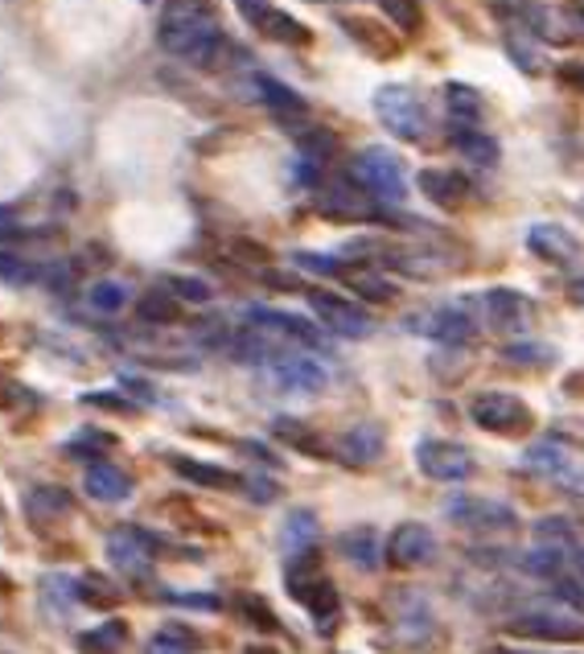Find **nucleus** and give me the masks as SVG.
Instances as JSON below:
<instances>
[{
	"label": "nucleus",
	"mask_w": 584,
	"mask_h": 654,
	"mask_svg": "<svg viewBox=\"0 0 584 654\" xmlns=\"http://www.w3.org/2000/svg\"><path fill=\"white\" fill-rule=\"evenodd\" d=\"M243 613H248V617H251V622H255V625H260V630H280L277 613L268 610V605H263L260 596H251V593L243 596Z\"/></svg>",
	"instance_id": "nucleus-46"
},
{
	"label": "nucleus",
	"mask_w": 584,
	"mask_h": 654,
	"mask_svg": "<svg viewBox=\"0 0 584 654\" xmlns=\"http://www.w3.org/2000/svg\"><path fill=\"white\" fill-rule=\"evenodd\" d=\"M346 169H351L354 181L379 206H399L408 198V169H404V160L395 157L392 148L383 145L363 148V153H354Z\"/></svg>",
	"instance_id": "nucleus-2"
},
{
	"label": "nucleus",
	"mask_w": 584,
	"mask_h": 654,
	"mask_svg": "<svg viewBox=\"0 0 584 654\" xmlns=\"http://www.w3.org/2000/svg\"><path fill=\"white\" fill-rule=\"evenodd\" d=\"M169 605H186V610H222L219 593H165Z\"/></svg>",
	"instance_id": "nucleus-45"
},
{
	"label": "nucleus",
	"mask_w": 584,
	"mask_h": 654,
	"mask_svg": "<svg viewBox=\"0 0 584 654\" xmlns=\"http://www.w3.org/2000/svg\"><path fill=\"white\" fill-rule=\"evenodd\" d=\"M234 9L248 17V21H255V25H263V21L272 17V4H268V0H234Z\"/></svg>",
	"instance_id": "nucleus-48"
},
{
	"label": "nucleus",
	"mask_w": 584,
	"mask_h": 654,
	"mask_svg": "<svg viewBox=\"0 0 584 654\" xmlns=\"http://www.w3.org/2000/svg\"><path fill=\"white\" fill-rule=\"evenodd\" d=\"M445 515L457 527H469V531H502V527L519 523L511 502H498V498H482V495H453L445 502Z\"/></svg>",
	"instance_id": "nucleus-9"
},
{
	"label": "nucleus",
	"mask_w": 584,
	"mask_h": 654,
	"mask_svg": "<svg viewBox=\"0 0 584 654\" xmlns=\"http://www.w3.org/2000/svg\"><path fill=\"white\" fill-rule=\"evenodd\" d=\"M416 181H420L424 198L432 206H440V210H457L469 198V186L457 174H449V169H420Z\"/></svg>",
	"instance_id": "nucleus-20"
},
{
	"label": "nucleus",
	"mask_w": 584,
	"mask_h": 654,
	"mask_svg": "<svg viewBox=\"0 0 584 654\" xmlns=\"http://www.w3.org/2000/svg\"><path fill=\"white\" fill-rule=\"evenodd\" d=\"M469 421L486 428V433L511 436V433H526L531 428V407L519 399L514 392H482L469 399Z\"/></svg>",
	"instance_id": "nucleus-6"
},
{
	"label": "nucleus",
	"mask_w": 584,
	"mask_h": 654,
	"mask_svg": "<svg viewBox=\"0 0 584 654\" xmlns=\"http://www.w3.org/2000/svg\"><path fill=\"white\" fill-rule=\"evenodd\" d=\"M560 79L572 83L576 91H584V62H564V66H560Z\"/></svg>",
	"instance_id": "nucleus-51"
},
{
	"label": "nucleus",
	"mask_w": 584,
	"mask_h": 654,
	"mask_svg": "<svg viewBox=\"0 0 584 654\" xmlns=\"http://www.w3.org/2000/svg\"><path fill=\"white\" fill-rule=\"evenodd\" d=\"M482 305L490 325H498V330H519L531 318V301L519 289H490L482 297Z\"/></svg>",
	"instance_id": "nucleus-18"
},
{
	"label": "nucleus",
	"mask_w": 584,
	"mask_h": 654,
	"mask_svg": "<svg viewBox=\"0 0 584 654\" xmlns=\"http://www.w3.org/2000/svg\"><path fill=\"white\" fill-rule=\"evenodd\" d=\"M337 453H342V461H351V466H371V461H379L383 428L379 424H354L351 433L337 440Z\"/></svg>",
	"instance_id": "nucleus-21"
},
{
	"label": "nucleus",
	"mask_w": 584,
	"mask_h": 654,
	"mask_svg": "<svg viewBox=\"0 0 584 654\" xmlns=\"http://www.w3.org/2000/svg\"><path fill=\"white\" fill-rule=\"evenodd\" d=\"M157 42H161L165 54L210 71L222 54L219 17L210 13L206 0H169V9L161 13V25H157Z\"/></svg>",
	"instance_id": "nucleus-1"
},
{
	"label": "nucleus",
	"mask_w": 584,
	"mask_h": 654,
	"mask_svg": "<svg viewBox=\"0 0 584 654\" xmlns=\"http://www.w3.org/2000/svg\"><path fill=\"white\" fill-rule=\"evenodd\" d=\"M45 268L42 263H30V260H4L0 256V280H9V284H42Z\"/></svg>",
	"instance_id": "nucleus-36"
},
{
	"label": "nucleus",
	"mask_w": 584,
	"mask_h": 654,
	"mask_svg": "<svg viewBox=\"0 0 584 654\" xmlns=\"http://www.w3.org/2000/svg\"><path fill=\"white\" fill-rule=\"evenodd\" d=\"M576 568L584 572V548H576Z\"/></svg>",
	"instance_id": "nucleus-56"
},
{
	"label": "nucleus",
	"mask_w": 584,
	"mask_h": 654,
	"mask_svg": "<svg viewBox=\"0 0 584 654\" xmlns=\"http://www.w3.org/2000/svg\"><path fill=\"white\" fill-rule=\"evenodd\" d=\"M342 556L351 560L358 572H375L379 568V556H387V548H379V531L375 527H351L346 536L337 539Z\"/></svg>",
	"instance_id": "nucleus-22"
},
{
	"label": "nucleus",
	"mask_w": 584,
	"mask_h": 654,
	"mask_svg": "<svg viewBox=\"0 0 584 654\" xmlns=\"http://www.w3.org/2000/svg\"><path fill=\"white\" fill-rule=\"evenodd\" d=\"M169 466H174L177 478L194 481V486H206V490H231V486H239V478H234L231 469L198 461V457H169Z\"/></svg>",
	"instance_id": "nucleus-25"
},
{
	"label": "nucleus",
	"mask_w": 584,
	"mask_h": 654,
	"mask_svg": "<svg viewBox=\"0 0 584 654\" xmlns=\"http://www.w3.org/2000/svg\"><path fill=\"white\" fill-rule=\"evenodd\" d=\"M309 309H313V318H322L342 338H366L375 330V318L358 301H346V297H334V292H309Z\"/></svg>",
	"instance_id": "nucleus-10"
},
{
	"label": "nucleus",
	"mask_w": 584,
	"mask_h": 654,
	"mask_svg": "<svg viewBox=\"0 0 584 654\" xmlns=\"http://www.w3.org/2000/svg\"><path fill=\"white\" fill-rule=\"evenodd\" d=\"M153 539L140 531V527H119V531H112L107 536V560H112V568L116 572H124V577H145L148 568H153Z\"/></svg>",
	"instance_id": "nucleus-11"
},
{
	"label": "nucleus",
	"mask_w": 584,
	"mask_h": 654,
	"mask_svg": "<svg viewBox=\"0 0 584 654\" xmlns=\"http://www.w3.org/2000/svg\"><path fill=\"white\" fill-rule=\"evenodd\" d=\"M148 654H181V651H174V646H165V642H148Z\"/></svg>",
	"instance_id": "nucleus-54"
},
{
	"label": "nucleus",
	"mask_w": 584,
	"mask_h": 654,
	"mask_svg": "<svg viewBox=\"0 0 584 654\" xmlns=\"http://www.w3.org/2000/svg\"><path fill=\"white\" fill-rule=\"evenodd\" d=\"M453 145L461 157L473 160V165H482V169H494L498 165V141L486 136L482 128H453Z\"/></svg>",
	"instance_id": "nucleus-28"
},
{
	"label": "nucleus",
	"mask_w": 584,
	"mask_h": 654,
	"mask_svg": "<svg viewBox=\"0 0 584 654\" xmlns=\"http://www.w3.org/2000/svg\"><path fill=\"white\" fill-rule=\"evenodd\" d=\"M272 433L280 436V440H289V445H296V449L313 453L317 449V440H309V428L301 421H289V416H280L277 424H272Z\"/></svg>",
	"instance_id": "nucleus-42"
},
{
	"label": "nucleus",
	"mask_w": 584,
	"mask_h": 654,
	"mask_svg": "<svg viewBox=\"0 0 584 654\" xmlns=\"http://www.w3.org/2000/svg\"><path fill=\"white\" fill-rule=\"evenodd\" d=\"M511 634H523V639H540V642H572L584 634V625L569 613H555V610H526L519 617H511L507 625Z\"/></svg>",
	"instance_id": "nucleus-13"
},
{
	"label": "nucleus",
	"mask_w": 584,
	"mask_h": 654,
	"mask_svg": "<svg viewBox=\"0 0 584 654\" xmlns=\"http://www.w3.org/2000/svg\"><path fill=\"white\" fill-rule=\"evenodd\" d=\"M124 642H128V622L107 617V622L91 625V630H83V634H79V651H83V654H116Z\"/></svg>",
	"instance_id": "nucleus-26"
},
{
	"label": "nucleus",
	"mask_w": 584,
	"mask_h": 654,
	"mask_svg": "<svg viewBox=\"0 0 584 654\" xmlns=\"http://www.w3.org/2000/svg\"><path fill=\"white\" fill-rule=\"evenodd\" d=\"M107 449H116V436L100 433V428H83V433H74L71 440H66V453H71V457H87V461L103 457Z\"/></svg>",
	"instance_id": "nucleus-32"
},
{
	"label": "nucleus",
	"mask_w": 584,
	"mask_h": 654,
	"mask_svg": "<svg viewBox=\"0 0 584 654\" xmlns=\"http://www.w3.org/2000/svg\"><path fill=\"white\" fill-rule=\"evenodd\" d=\"M416 330L440 342V346H466L473 338V318L466 313V305H437L432 313H424L416 321Z\"/></svg>",
	"instance_id": "nucleus-14"
},
{
	"label": "nucleus",
	"mask_w": 584,
	"mask_h": 654,
	"mask_svg": "<svg viewBox=\"0 0 584 654\" xmlns=\"http://www.w3.org/2000/svg\"><path fill=\"white\" fill-rule=\"evenodd\" d=\"M445 112L453 120V128H478L486 116V103L478 87H469V83H445Z\"/></svg>",
	"instance_id": "nucleus-23"
},
{
	"label": "nucleus",
	"mask_w": 584,
	"mask_h": 654,
	"mask_svg": "<svg viewBox=\"0 0 584 654\" xmlns=\"http://www.w3.org/2000/svg\"><path fill=\"white\" fill-rule=\"evenodd\" d=\"M387 564L392 568H416V564H428L432 560V552H437V539H432V531L424 523H399L387 536Z\"/></svg>",
	"instance_id": "nucleus-12"
},
{
	"label": "nucleus",
	"mask_w": 584,
	"mask_h": 654,
	"mask_svg": "<svg viewBox=\"0 0 584 654\" xmlns=\"http://www.w3.org/2000/svg\"><path fill=\"white\" fill-rule=\"evenodd\" d=\"M526 248L548 263H572L581 256L576 235H572L569 227H560V222H535V227L526 231Z\"/></svg>",
	"instance_id": "nucleus-16"
},
{
	"label": "nucleus",
	"mask_w": 584,
	"mask_h": 654,
	"mask_svg": "<svg viewBox=\"0 0 584 654\" xmlns=\"http://www.w3.org/2000/svg\"><path fill=\"white\" fill-rule=\"evenodd\" d=\"M555 596L584 610V584H572V581H564V577H555Z\"/></svg>",
	"instance_id": "nucleus-49"
},
{
	"label": "nucleus",
	"mask_w": 584,
	"mask_h": 654,
	"mask_svg": "<svg viewBox=\"0 0 584 654\" xmlns=\"http://www.w3.org/2000/svg\"><path fill=\"white\" fill-rule=\"evenodd\" d=\"M507 354V363H519V366H543L552 363V350L540 346V342H511V346L502 350Z\"/></svg>",
	"instance_id": "nucleus-38"
},
{
	"label": "nucleus",
	"mask_w": 584,
	"mask_h": 654,
	"mask_svg": "<svg viewBox=\"0 0 584 654\" xmlns=\"http://www.w3.org/2000/svg\"><path fill=\"white\" fill-rule=\"evenodd\" d=\"M83 404L103 407V412H119V416H136V404H132L128 395H119V392H87V395H83Z\"/></svg>",
	"instance_id": "nucleus-43"
},
{
	"label": "nucleus",
	"mask_w": 584,
	"mask_h": 654,
	"mask_svg": "<svg viewBox=\"0 0 584 654\" xmlns=\"http://www.w3.org/2000/svg\"><path fill=\"white\" fill-rule=\"evenodd\" d=\"M507 54H511V59L519 62V66H523L526 74L540 71V59H531V54H535V45L523 42V38H507Z\"/></svg>",
	"instance_id": "nucleus-47"
},
{
	"label": "nucleus",
	"mask_w": 584,
	"mask_h": 654,
	"mask_svg": "<svg viewBox=\"0 0 584 654\" xmlns=\"http://www.w3.org/2000/svg\"><path fill=\"white\" fill-rule=\"evenodd\" d=\"M161 284L174 292L177 301H190V305H206L215 297V284H206L202 277H165Z\"/></svg>",
	"instance_id": "nucleus-34"
},
{
	"label": "nucleus",
	"mask_w": 584,
	"mask_h": 654,
	"mask_svg": "<svg viewBox=\"0 0 584 654\" xmlns=\"http://www.w3.org/2000/svg\"><path fill=\"white\" fill-rule=\"evenodd\" d=\"M313 543H317V515L305 507L289 510L284 527H280V548H284V556L313 552Z\"/></svg>",
	"instance_id": "nucleus-24"
},
{
	"label": "nucleus",
	"mask_w": 584,
	"mask_h": 654,
	"mask_svg": "<svg viewBox=\"0 0 584 654\" xmlns=\"http://www.w3.org/2000/svg\"><path fill=\"white\" fill-rule=\"evenodd\" d=\"M313 560H317L313 552L289 556L284 581H289V593L296 596V601L322 622L325 634H330V630H334V617H337V593H334V581H330Z\"/></svg>",
	"instance_id": "nucleus-3"
},
{
	"label": "nucleus",
	"mask_w": 584,
	"mask_h": 654,
	"mask_svg": "<svg viewBox=\"0 0 584 654\" xmlns=\"http://www.w3.org/2000/svg\"><path fill=\"white\" fill-rule=\"evenodd\" d=\"M87 301H91V309H100V313H119V309L128 305V284H119V280H100V284H91Z\"/></svg>",
	"instance_id": "nucleus-33"
},
{
	"label": "nucleus",
	"mask_w": 584,
	"mask_h": 654,
	"mask_svg": "<svg viewBox=\"0 0 584 654\" xmlns=\"http://www.w3.org/2000/svg\"><path fill=\"white\" fill-rule=\"evenodd\" d=\"M157 642H165V646H174V651H181V654H194L202 646V639H198L194 630H186V625H165L161 634H157Z\"/></svg>",
	"instance_id": "nucleus-44"
},
{
	"label": "nucleus",
	"mask_w": 584,
	"mask_h": 654,
	"mask_svg": "<svg viewBox=\"0 0 584 654\" xmlns=\"http://www.w3.org/2000/svg\"><path fill=\"white\" fill-rule=\"evenodd\" d=\"M337 153V136L334 132H322V128H313L301 136V157L313 160V165H325V160Z\"/></svg>",
	"instance_id": "nucleus-35"
},
{
	"label": "nucleus",
	"mask_w": 584,
	"mask_h": 654,
	"mask_svg": "<svg viewBox=\"0 0 584 654\" xmlns=\"http://www.w3.org/2000/svg\"><path fill=\"white\" fill-rule=\"evenodd\" d=\"M136 313H140V321H148V325H169V321L181 318V309H177V297L169 289H148L145 297H140V305H136Z\"/></svg>",
	"instance_id": "nucleus-31"
},
{
	"label": "nucleus",
	"mask_w": 584,
	"mask_h": 654,
	"mask_svg": "<svg viewBox=\"0 0 584 654\" xmlns=\"http://www.w3.org/2000/svg\"><path fill=\"white\" fill-rule=\"evenodd\" d=\"M25 510H30L33 523H54L62 515H71V495L59 486H33L25 495Z\"/></svg>",
	"instance_id": "nucleus-27"
},
{
	"label": "nucleus",
	"mask_w": 584,
	"mask_h": 654,
	"mask_svg": "<svg viewBox=\"0 0 584 654\" xmlns=\"http://www.w3.org/2000/svg\"><path fill=\"white\" fill-rule=\"evenodd\" d=\"M260 371L277 392H289V395H317L330 387V371H325V363H317L313 354H284V350H280V354H272Z\"/></svg>",
	"instance_id": "nucleus-5"
},
{
	"label": "nucleus",
	"mask_w": 584,
	"mask_h": 654,
	"mask_svg": "<svg viewBox=\"0 0 584 654\" xmlns=\"http://www.w3.org/2000/svg\"><path fill=\"white\" fill-rule=\"evenodd\" d=\"M243 654H277V651H255V646H251V651H243Z\"/></svg>",
	"instance_id": "nucleus-58"
},
{
	"label": "nucleus",
	"mask_w": 584,
	"mask_h": 654,
	"mask_svg": "<svg viewBox=\"0 0 584 654\" xmlns=\"http://www.w3.org/2000/svg\"><path fill=\"white\" fill-rule=\"evenodd\" d=\"M519 564H523V572H531V577L555 581V577H564V548H555V543L543 539L540 548H526V552L519 556Z\"/></svg>",
	"instance_id": "nucleus-29"
},
{
	"label": "nucleus",
	"mask_w": 584,
	"mask_h": 654,
	"mask_svg": "<svg viewBox=\"0 0 584 654\" xmlns=\"http://www.w3.org/2000/svg\"><path fill=\"white\" fill-rule=\"evenodd\" d=\"M387 21H395L399 30H416L420 25V4L416 0H379Z\"/></svg>",
	"instance_id": "nucleus-39"
},
{
	"label": "nucleus",
	"mask_w": 584,
	"mask_h": 654,
	"mask_svg": "<svg viewBox=\"0 0 584 654\" xmlns=\"http://www.w3.org/2000/svg\"><path fill=\"white\" fill-rule=\"evenodd\" d=\"M416 466H420L424 478L432 481H466L473 474V453L457 440H437L428 436L416 445Z\"/></svg>",
	"instance_id": "nucleus-8"
},
{
	"label": "nucleus",
	"mask_w": 584,
	"mask_h": 654,
	"mask_svg": "<svg viewBox=\"0 0 584 654\" xmlns=\"http://www.w3.org/2000/svg\"><path fill=\"white\" fill-rule=\"evenodd\" d=\"M523 461H526V469L555 478V474H564V469H569V449H564L560 440H535V445L523 453Z\"/></svg>",
	"instance_id": "nucleus-30"
},
{
	"label": "nucleus",
	"mask_w": 584,
	"mask_h": 654,
	"mask_svg": "<svg viewBox=\"0 0 584 654\" xmlns=\"http://www.w3.org/2000/svg\"><path fill=\"white\" fill-rule=\"evenodd\" d=\"M292 263L305 268V272H313V277H337V272H342V260H334V256H317V251H292Z\"/></svg>",
	"instance_id": "nucleus-41"
},
{
	"label": "nucleus",
	"mask_w": 584,
	"mask_h": 654,
	"mask_svg": "<svg viewBox=\"0 0 584 654\" xmlns=\"http://www.w3.org/2000/svg\"><path fill=\"white\" fill-rule=\"evenodd\" d=\"M124 387H128V392H136V395H145V399H153V387H145L140 378H124Z\"/></svg>",
	"instance_id": "nucleus-53"
},
{
	"label": "nucleus",
	"mask_w": 584,
	"mask_h": 654,
	"mask_svg": "<svg viewBox=\"0 0 584 654\" xmlns=\"http://www.w3.org/2000/svg\"><path fill=\"white\" fill-rule=\"evenodd\" d=\"M263 30L272 33L277 42H292V45L309 42V30L305 25H296V17H289V13H272L268 21H263Z\"/></svg>",
	"instance_id": "nucleus-37"
},
{
	"label": "nucleus",
	"mask_w": 584,
	"mask_h": 654,
	"mask_svg": "<svg viewBox=\"0 0 584 654\" xmlns=\"http://www.w3.org/2000/svg\"><path fill=\"white\" fill-rule=\"evenodd\" d=\"M572 297H576V301H584V280H572Z\"/></svg>",
	"instance_id": "nucleus-55"
},
{
	"label": "nucleus",
	"mask_w": 584,
	"mask_h": 654,
	"mask_svg": "<svg viewBox=\"0 0 584 654\" xmlns=\"http://www.w3.org/2000/svg\"><path fill=\"white\" fill-rule=\"evenodd\" d=\"M317 210H322L330 222H363V218L375 215V198H371L363 186H334L322 203H317Z\"/></svg>",
	"instance_id": "nucleus-17"
},
{
	"label": "nucleus",
	"mask_w": 584,
	"mask_h": 654,
	"mask_svg": "<svg viewBox=\"0 0 584 654\" xmlns=\"http://www.w3.org/2000/svg\"><path fill=\"white\" fill-rule=\"evenodd\" d=\"M243 490H248L255 502H272V495H277V486L268 478H243Z\"/></svg>",
	"instance_id": "nucleus-50"
},
{
	"label": "nucleus",
	"mask_w": 584,
	"mask_h": 654,
	"mask_svg": "<svg viewBox=\"0 0 584 654\" xmlns=\"http://www.w3.org/2000/svg\"><path fill=\"white\" fill-rule=\"evenodd\" d=\"M375 116L383 120V128L392 132L395 141H424L428 136L424 100L404 83H387V87L375 91Z\"/></svg>",
	"instance_id": "nucleus-4"
},
{
	"label": "nucleus",
	"mask_w": 584,
	"mask_h": 654,
	"mask_svg": "<svg viewBox=\"0 0 584 654\" xmlns=\"http://www.w3.org/2000/svg\"><path fill=\"white\" fill-rule=\"evenodd\" d=\"M13 231H17V215L9 210V206H0V243L13 239Z\"/></svg>",
	"instance_id": "nucleus-52"
},
{
	"label": "nucleus",
	"mask_w": 584,
	"mask_h": 654,
	"mask_svg": "<svg viewBox=\"0 0 584 654\" xmlns=\"http://www.w3.org/2000/svg\"><path fill=\"white\" fill-rule=\"evenodd\" d=\"M486 654H526V651H486Z\"/></svg>",
	"instance_id": "nucleus-57"
},
{
	"label": "nucleus",
	"mask_w": 584,
	"mask_h": 654,
	"mask_svg": "<svg viewBox=\"0 0 584 654\" xmlns=\"http://www.w3.org/2000/svg\"><path fill=\"white\" fill-rule=\"evenodd\" d=\"M354 292H358V297H366V301H379V305H387V301H395V297H399V289H395L392 280H383V277H354Z\"/></svg>",
	"instance_id": "nucleus-40"
},
{
	"label": "nucleus",
	"mask_w": 584,
	"mask_h": 654,
	"mask_svg": "<svg viewBox=\"0 0 584 654\" xmlns=\"http://www.w3.org/2000/svg\"><path fill=\"white\" fill-rule=\"evenodd\" d=\"M243 318H248L251 330L277 338V342H292V346H305V350H330V342L313 325V318H301V313H289V309H263V305H251Z\"/></svg>",
	"instance_id": "nucleus-7"
},
{
	"label": "nucleus",
	"mask_w": 584,
	"mask_h": 654,
	"mask_svg": "<svg viewBox=\"0 0 584 654\" xmlns=\"http://www.w3.org/2000/svg\"><path fill=\"white\" fill-rule=\"evenodd\" d=\"M255 95L260 103L280 120V124H305L309 120V103L289 87V83H280L272 74H255Z\"/></svg>",
	"instance_id": "nucleus-15"
},
{
	"label": "nucleus",
	"mask_w": 584,
	"mask_h": 654,
	"mask_svg": "<svg viewBox=\"0 0 584 654\" xmlns=\"http://www.w3.org/2000/svg\"><path fill=\"white\" fill-rule=\"evenodd\" d=\"M83 481H87V495L95 502H128L132 498V478L112 461H91Z\"/></svg>",
	"instance_id": "nucleus-19"
}]
</instances>
